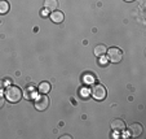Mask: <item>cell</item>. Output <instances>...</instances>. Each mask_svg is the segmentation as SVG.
<instances>
[{"instance_id": "6da1fadb", "label": "cell", "mask_w": 146, "mask_h": 139, "mask_svg": "<svg viewBox=\"0 0 146 139\" xmlns=\"http://www.w3.org/2000/svg\"><path fill=\"white\" fill-rule=\"evenodd\" d=\"M5 97L11 103H18L22 99V90L17 86H8L5 90Z\"/></svg>"}, {"instance_id": "7a4b0ae2", "label": "cell", "mask_w": 146, "mask_h": 139, "mask_svg": "<svg viewBox=\"0 0 146 139\" xmlns=\"http://www.w3.org/2000/svg\"><path fill=\"white\" fill-rule=\"evenodd\" d=\"M91 94L96 100H104V99L106 97V95H108V91H106V89H105L104 85L98 83V85H94V86L92 87Z\"/></svg>"}, {"instance_id": "3957f363", "label": "cell", "mask_w": 146, "mask_h": 139, "mask_svg": "<svg viewBox=\"0 0 146 139\" xmlns=\"http://www.w3.org/2000/svg\"><path fill=\"white\" fill-rule=\"evenodd\" d=\"M48 107H49V99H48V96L45 94H40L35 97V108L38 109V111L43 112V111H45Z\"/></svg>"}, {"instance_id": "277c9868", "label": "cell", "mask_w": 146, "mask_h": 139, "mask_svg": "<svg viewBox=\"0 0 146 139\" xmlns=\"http://www.w3.org/2000/svg\"><path fill=\"white\" fill-rule=\"evenodd\" d=\"M108 55H109V58H110L111 62H115V64H118V62H120L121 60H123V52H121L120 48L118 47H111L108 50Z\"/></svg>"}, {"instance_id": "5b68a950", "label": "cell", "mask_w": 146, "mask_h": 139, "mask_svg": "<svg viewBox=\"0 0 146 139\" xmlns=\"http://www.w3.org/2000/svg\"><path fill=\"white\" fill-rule=\"evenodd\" d=\"M22 95L26 100H33V99L36 97V89L33 86V85H30V86H27L25 90H23Z\"/></svg>"}, {"instance_id": "8992f818", "label": "cell", "mask_w": 146, "mask_h": 139, "mask_svg": "<svg viewBox=\"0 0 146 139\" xmlns=\"http://www.w3.org/2000/svg\"><path fill=\"white\" fill-rule=\"evenodd\" d=\"M142 131H143L142 125L138 122H135L129 126V135L131 136H135V138L136 136H140L141 134H142Z\"/></svg>"}, {"instance_id": "52a82bcc", "label": "cell", "mask_w": 146, "mask_h": 139, "mask_svg": "<svg viewBox=\"0 0 146 139\" xmlns=\"http://www.w3.org/2000/svg\"><path fill=\"white\" fill-rule=\"evenodd\" d=\"M111 129H113L114 131H124L125 130V122H124L123 120H120V118L114 120L113 122H111Z\"/></svg>"}, {"instance_id": "ba28073f", "label": "cell", "mask_w": 146, "mask_h": 139, "mask_svg": "<svg viewBox=\"0 0 146 139\" xmlns=\"http://www.w3.org/2000/svg\"><path fill=\"white\" fill-rule=\"evenodd\" d=\"M50 19H52L54 24H61L65 19V16H64V13L60 11H53L52 13H50Z\"/></svg>"}, {"instance_id": "9c48e42d", "label": "cell", "mask_w": 146, "mask_h": 139, "mask_svg": "<svg viewBox=\"0 0 146 139\" xmlns=\"http://www.w3.org/2000/svg\"><path fill=\"white\" fill-rule=\"evenodd\" d=\"M44 8L48 12L57 11L58 8V0H44Z\"/></svg>"}, {"instance_id": "30bf717a", "label": "cell", "mask_w": 146, "mask_h": 139, "mask_svg": "<svg viewBox=\"0 0 146 139\" xmlns=\"http://www.w3.org/2000/svg\"><path fill=\"white\" fill-rule=\"evenodd\" d=\"M93 52H94V56L100 57V56H104L106 52H108V48H106V46H104V44H98L94 47Z\"/></svg>"}, {"instance_id": "8fae6325", "label": "cell", "mask_w": 146, "mask_h": 139, "mask_svg": "<svg viewBox=\"0 0 146 139\" xmlns=\"http://www.w3.org/2000/svg\"><path fill=\"white\" fill-rule=\"evenodd\" d=\"M38 90L40 94H48V92L50 91V85L48 83V82H41V83L39 85Z\"/></svg>"}, {"instance_id": "7c38bea8", "label": "cell", "mask_w": 146, "mask_h": 139, "mask_svg": "<svg viewBox=\"0 0 146 139\" xmlns=\"http://www.w3.org/2000/svg\"><path fill=\"white\" fill-rule=\"evenodd\" d=\"M9 11V3L5 0H0V14H5Z\"/></svg>"}, {"instance_id": "4fadbf2b", "label": "cell", "mask_w": 146, "mask_h": 139, "mask_svg": "<svg viewBox=\"0 0 146 139\" xmlns=\"http://www.w3.org/2000/svg\"><path fill=\"white\" fill-rule=\"evenodd\" d=\"M109 62H108V58L105 57V55L104 56H100V65L101 66H105V65H108Z\"/></svg>"}, {"instance_id": "5bb4252c", "label": "cell", "mask_w": 146, "mask_h": 139, "mask_svg": "<svg viewBox=\"0 0 146 139\" xmlns=\"http://www.w3.org/2000/svg\"><path fill=\"white\" fill-rule=\"evenodd\" d=\"M84 82H87V83L91 85L92 82H94V78L92 77V75H86V77H84Z\"/></svg>"}, {"instance_id": "9a60e30c", "label": "cell", "mask_w": 146, "mask_h": 139, "mask_svg": "<svg viewBox=\"0 0 146 139\" xmlns=\"http://www.w3.org/2000/svg\"><path fill=\"white\" fill-rule=\"evenodd\" d=\"M88 90H87V89H82V90H80V95H82V96L83 97H87V96H88Z\"/></svg>"}, {"instance_id": "2e32d148", "label": "cell", "mask_w": 146, "mask_h": 139, "mask_svg": "<svg viewBox=\"0 0 146 139\" xmlns=\"http://www.w3.org/2000/svg\"><path fill=\"white\" fill-rule=\"evenodd\" d=\"M4 103H5V99H4V95L0 94V108H3Z\"/></svg>"}, {"instance_id": "e0dca14e", "label": "cell", "mask_w": 146, "mask_h": 139, "mask_svg": "<svg viewBox=\"0 0 146 139\" xmlns=\"http://www.w3.org/2000/svg\"><path fill=\"white\" fill-rule=\"evenodd\" d=\"M3 87H4V82L1 81V79H0V91L3 90Z\"/></svg>"}, {"instance_id": "ac0fdd59", "label": "cell", "mask_w": 146, "mask_h": 139, "mask_svg": "<svg viewBox=\"0 0 146 139\" xmlns=\"http://www.w3.org/2000/svg\"><path fill=\"white\" fill-rule=\"evenodd\" d=\"M47 14H48V11H47V9H45V11H43V12H41V16H47Z\"/></svg>"}, {"instance_id": "d6986e66", "label": "cell", "mask_w": 146, "mask_h": 139, "mask_svg": "<svg viewBox=\"0 0 146 139\" xmlns=\"http://www.w3.org/2000/svg\"><path fill=\"white\" fill-rule=\"evenodd\" d=\"M118 131H114V133H113V138H118Z\"/></svg>"}, {"instance_id": "ffe728a7", "label": "cell", "mask_w": 146, "mask_h": 139, "mask_svg": "<svg viewBox=\"0 0 146 139\" xmlns=\"http://www.w3.org/2000/svg\"><path fill=\"white\" fill-rule=\"evenodd\" d=\"M127 136H129V133H123V138H127Z\"/></svg>"}, {"instance_id": "44dd1931", "label": "cell", "mask_w": 146, "mask_h": 139, "mask_svg": "<svg viewBox=\"0 0 146 139\" xmlns=\"http://www.w3.org/2000/svg\"><path fill=\"white\" fill-rule=\"evenodd\" d=\"M124 1H128V3H131V1H135V0H124Z\"/></svg>"}]
</instances>
